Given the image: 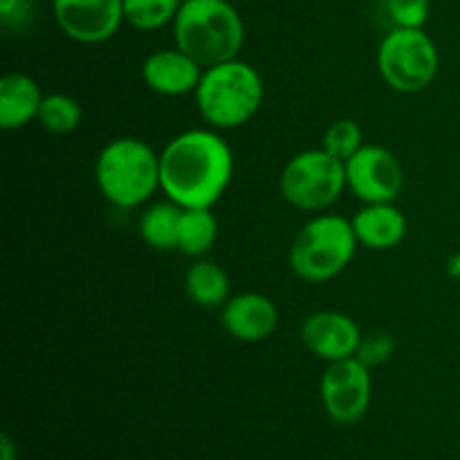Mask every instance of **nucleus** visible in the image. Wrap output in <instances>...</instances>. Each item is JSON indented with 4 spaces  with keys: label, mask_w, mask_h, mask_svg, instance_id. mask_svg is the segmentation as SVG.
Wrapping results in <instances>:
<instances>
[{
    "label": "nucleus",
    "mask_w": 460,
    "mask_h": 460,
    "mask_svg": "<svg viewBox=\"0 0 460 460\" xmlns=\"http://www.w3.org/2000/svg\"><path fill=\"white\" fill-rule=\"evenodd\" d=\"M358 247L350 218L322 211L295 234L288 250V265L301 281L326 283L349 268Z\"/></svg>",
    "instance_id": "nucleus-5"
},
{
    "label": "nucleus",
    "mask_w": 460,
    "mask_h": 460,
    "mask_svg": "<svg viewBox=\"0 0 460 460\" xmlns=\"http://www.w3.org/2000/svg\"><path fill=\"white\" fill-rule=\"evenodd\" d=\"M34 4L31 0H0V18L9 30H21L31 21Z\"/></svg>",
    "instance_id": "nucleus-24"
},
{
    "label": "nucleus",
    "mask_w": 460,
    "mask_h": 460,
    "mask_svg": "<svg viewBox=\"0 0 460 460\" xmlns=\"http://www.w3.org/2000/svg\"><path fill=\"white\" fill-rule=\"evenodd\" d=\"M205 67L180 48H164L148 54L142 63V79L160 97H184L196 93Z\"/></svg>",
    "instance_id": "nucleus-13"
},
{
    "label": "nucleus",
    "mask_w": 460,
    "mask_h": 460,
    "mask_svg": "<svg viewBox=\"0 0 460 460\" xmlns=\"http://www.w3.org/2000/svg\"><path fill=\"white\" fill-rule=\"evenodd\" d=\"M94 182L108 205L137 209L160 191V153L139 137H115L94 160Z\"/></svg>",
    "instance_id": "nucleus-3"
},
{
    "label": "nucleus",
    "mask_w": 460,
    "mask_h": 460,
    "mask_svg": "<svg viewBox=\"0 0 460 460\" xmlns=\"http://www.w3.org/2000/svg\"><path fill=\"white\" fill-rule=\"evenodd\" d=\"M0 456H3V460H16V449H13L12 438L7 434L0 440Z\"/></svg>",
    "instance_id": "nucleus-26"
},
{
    "label": "nucleus",
    "mask_w": 460,
    "mask_h": 460,
    "mask_svg": "<svg viewBox=\"0 0 460 460\" xmlns=\"http://www.w3.org/2000/svg\"><path fill=\"white\" fill-rule=\"evenodd\" d=\"M54 21L70 40L99 45L124 25V0H54Z\"/></svg>",
    "instance_id": "nucleus-10"
},
{
    "label": "nucleus",
    "mask_w": 460,
    "mask_h": 460,
    "mask_svg": "<svg viewBox=\"0 0 460 460\" xmlns=\"http://www.w3.org/2000/svg\"><path fill=\"white\" fill-rule=\"evenodd\" d=\"M346 191L362 205L395 202L404 187V171L394 151L380 144H364L344 162Z\"/></svg>",
    "instance_id": "nucleus-9"
},
{
    "label": "nucleus",
    "mask_w": 460,
    "mask_h": 460,
    "mask_svg": "<svg viewBox=\"0 0 460 460\" xmlns=\"http://www.w3.org/2000/svg\"><path fill=\"white\" fill-rule=\"evenodd\" d=\"M301 344L322 362L355 358L364 332L350 314L340 310H317L301 323Z\"/></svg>",
    "instance_id": "nucleus-11"
},
{
    "label": "nucleus",
    "mask_w": 460,
    "mask_h": 460,
    "mask_svg": "<svg viewBox=\"0 0 460 460\" xmlns=\"http://www.w3.org/2000/svg\"><path fill=\"white\" fill-rule=\"evenodd\" d=\"M184 292L198 308H223L232 296V281L223 265L209 259H196L184 274Z\"/></svg>",
    "instance_id": "nucleus-16"
},
{
    "label": "nucleus",
    "mask_w": 460,
    "mask_h": 460,
    "mask_svg": "<svg viewBox=\"0 0 460 460\" xmlns=\"http://www.w3.org/2000/svg\"><path fill=\"white\" fill-rule=\"evenodd\" d=\"M182 0H124V22L137 31L173 25Z\"/></svg>",
    "instance_id": "nucleus-20"
},
{
    "label": "nucleus",
    "mask_w": 460,
    "mask_h": 460,
    "mask_svg": "<svg viewBox=\"0 0 460 460\" xmlns=\"http://www.w3.org/2000/svg\"><path fill=\"white\" fill-rule=\"evenodd\" d=\"M283 200L299 211L322 214L346 191L344 162L319 148H308L286 162L279 178Z\"/></svg>",
    "instance_id": "nucleus-7"
},
{
    "label": "nucleus",
    "mask_w": 460,
    "mask_h": 460,
    "mask_svg": "<svg viewBox=\"0 0 460 460\" xmlns=\"http://www.w3.org/2000/svg\"><path fill=\"white\" fill-rule=\"evenodd\" d=\"M358 243L367 250L386 252L398 247L404 241L409 229L407 216L395 202H373L362 205L358 214L350 218Z\"/></svg>",
    "instance_id": "nucleus-14"
},
{
    "label": "nucleus",
    "mask_w": 460,
    "mask_h": 460,
    "mask_svg": "<svg viewBox=\"0 0 460 460\" xmlns=\"http://www.w3.org/2000/svg\"><path fill=\"white\" fill-rule=\"evenodd\" d=\"M319 395H322L323 411L332 422L341 427L358 425L371 407V368L364 367L358 358L326 364V371L319 382Z\"/></svg>",
    "instance_id": "nucleus-8"
},
{
    "label": "nucleus",
    "mask_w": 460,
    "mask_h": 460,
    "mask_svg": "<svg viewBox=\"0 0 460 460\" xmlns=\"http://www.w3.org/2000/svg\"><path fill=\"white\" fill-rule=\"evenodd\" d=\"M220 326L236 341L261 344L277 331L279 308L261 292H238L220 308Z\"/></svg>",
    "instance_id": "nucleus-12"
},
{
    "label": "nucleus",
    "mask_w": 460,
    "mask_h": 460,
    "mask_svg": "<svg viewBox=\"0 0 460 460\" xmlns=\"http://www.w3.org/2000/svg\"><path fill=\"white\" fill-rule=\"evenodd\" d=\"M395 353V340L394 335H389L386 331H373L362 335V341H359V349L355 353V358L368 367L373 371L376 367H382V364L389 362Z\"/></svg>",
    "instance_id": "nucleus-23"
},
{
    "label": "nucleus",
    "mask_w": 460,
    "mask_h": 460,
    "mask_svg": "<svg viewBox=\"0 0 460 460\" xmlns=\"http://www.w3.org/2000/svg\"><path fill=\"white\" fill-rule=\"evenodd\" d=\"M182 207L164 198L162 202H153L144 209L139 218V236L151 250L178 252V232Z\"/></svg>",
    "instance_id": "nucleus-17"
},
{
    "label": "nucleus",
    "mask_w": 460,
    "mask_h": 460,
    "mask_svg": "<svg viewBox=\"0 0 460 460\" xmlns=\"http://www.w3.org/2000/svg\"><path fill=\"white\" fill-rule=\"evenodd\" d=\"M84 119L81 103L66 93H49L43 97L39 112L40 128L52 135H70L75 133Z\"/></svg>",
    "instance_id": "nucleus-19"
},
{
    "label": "nucleus",
    "mask_w": 460,
    "mask_h": 460,
    "mask_svg": "<svg viewBox=\"0 0 460 460\" xmlns=\"http://www.w3.org/2000/svg\"><path fill=\"white\" fill-rule=\"evenodd\" d=\"M377 72L391 90L416 94L429 88L440 70L438 45L422 30L391 27L376 54Z\"/></svg>",
    "instance_id": "nucleus-6"
},
{
    "label": "nucleus",
    "mask_w": 460,
    "mask_h": 460,
    "mask_svg": "<svg viewBox=\"0 0 460 460\" xmlns=\"http://www.w3.org/2000/svg\"><path fill=\"white\" fill-rule=\"evenodd\" d=\"M445 270H447V274L454 279V281H460V250L454 252V254L449 256Z\"/></svg>",
    "instance_id": "nucleus-25"
},
{
    "label": "nucleus",
    "mask_w": 460,
    "mask_h": 460,
    "mask_svg": "<svg viewBox=\"0 0 460 460\" xmlns=\"http://www.w3.org/2000/svg\"><path fill=\"white\" fill-rule=\"evenodd\" d=\"M364 144L367 142H364L362 126L355 119H349V117L332 121V124L323 130L322 137L323 151H328L332 157H337V160L341 162H346L350 155H355Z\"/></svg>",
    "instance_id": "nucleus-21"
},
{
    "label": "nucleus",
    "mask_w": 460,
    "mask_h": 460,
    "mask_svg": "<svg viewBox=\"0 0 460 460\" xmlns=\"http://www.w3.org/2000/svg\"><path fill=\"white\" fill-rule=\"evenodd\" d=\"M385 9L394 27L422 30L431 16V0H386Z\"/></svg>",
    "instance_id": "nucleus-22"
},
{
    "label": "nucleus",
    "mask_w": 460,
    "mask_h": 460,
    "mask_svg": "<svg viewBox=\"0 0 460 460\" xmlns=\"http://www.w3.org/2000/svg\"><path fill=\"white\" fill-rule=\"evenodd\" d=\"M43 90L22 72H9L0 79V128L18 130L39 119Z\"/></svg>",
    "instance_id": "nucleus-15"
},
{
    "label": "nucleus",
    "mask_w": 460,
    "mask_h": 460,
    "mask_svg": "<svg viewBox=\"0 0 460 460\" xmlns=\"http://www.w3.org/2000/svg\"><path fill=\"white\" fill-rule=\"evenodd\" d=\"M171 30L175 48L202 67L238 58L245 45V22L229 0H182Z\"/></svg>",
    "instance_id": "nucleus-4"
},
{
    "label": "nucleus",
    "mask_w": 460,
    "mask_h": 460,
    "mask_svg": "<svg viewBox=\"0 0 460 460\" xmlns=\"http://www.w3.org/2000/svg\"><path fill=\"white\" fill-rule=\"evenodd\" d=\"M234 178V151L216 128H189L160 151V191L182 209H214Z\"/></svg>",
    "instance_id": "nucleus-1"
},
{
    "label": "nucleus",
    "mask_w": 460,
    "mask_h": 460,
    "mask_svg": "<svg viewBox=\"0 0 460 460\" xmlns=\"http://www.w3.org/2000/svg\"><path fill=\"white\" fill-rule=\"evenodd\" d=\"M218 238V220L211 209H182L178 232V252L189 259L209 254Z\"/></svg>",
    "instance_id": "nucleus-18"
},
{
    "label": "nucleus",
    "mask_w": 460,
    "mask_h": 460,
    "mask_svg": "<svg viewBox=\"0 0 460 460\" xmlns=\"http://www.w3.org/2000/svg\"><path fill=\"white\" fill-rule=\"evenodd\" d=\"M196 108L205 124L216 130H234L250 124L265 99L261 72L241 57L205 67L198 84Z\"/></svg>",
    "instance_id": "nucleus-2"
}]
</instances>
